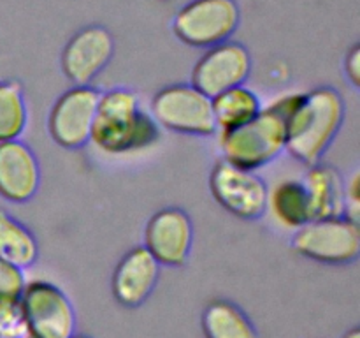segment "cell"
Wrapping results in <instances>:
<instances>
[{
	"mask_svg": "<svg viewBox=\"0 0 360 338\" xmlns=\"http://www.w3.org/2000/svg\"><path fill=\"white\" fill-rule=\"evenodd\" d=\"M269 106L287 125V154L306 168L322 162L347 118L343 95L329 84L285 94Z\"/></svg>",
	"mask_w": 360,
	"mask_h": 338,
	"instance_id": "cell-1",
	"label": "cell"
},
{
	"mask_svg": "<svg viewBox=\"0 0 360 338\" xmlns=\"http://www.w3.org/2000/svg\"><path fill=\"white\" fill-rule=\"evenodd\" d=\"M162 129L141 102L139 95L125 87L101 92L90 143L111 157L136 155L153 148Z\"/></svg>",
	"mask_w": 360,
	"mask_h": 338,
	"instance_id": "cell-2",
	"label": "cell"
},
{
	"mask_svg": "<svg viewBox=\"0 0 360 338\" xmlns=\"http://www.w3.org/2000/svg\"><path fill=\"white\" fill-rule=\"evenodd\" d=\"M217 136L221 158L253 171L266 168L287 151V125L271 106H264L245 125Z\"/></svg>",
	"mask_w": 360,
	"mask_h": 338,
	"instance_id": "cell-3",
	"label": "cell"
},
{
	"mask_svg": "<svg viewBox=\"0 0 360 338\" xmlns=\"http://www.w3.org/2000/svg\"><path fill=\"white\" fill-rule=\"evenodd\" d=\"M150 115L158 127L174 134L211 137L217 134L211 97L192 83H171L150 101Z\"/></svg>",
	"mask_w": 360,
	"mask_h": 338,
	"instance_id": "cell-4",
	"label": "cell"
},
{
	"mask_svg": "<svg viewBox=\"0 0 360 338\" xmlns=\"http://www.w3.org/2000/svg\"><path fill=\"white\" fill-rule=\"evenodd\" d=\"M290 245L301 257L326 266H348L359 259L360 227L347 215L311 218L295 229Z\"/></svg>",
	"mask_w": 360,
	"mask_h": 338,
	"instance_id": "cell-5",
	"label": "cell"
},
{
	"mask_svg": "<svg viewBox=\"0 0 360 338\" xmlns=\"http://www.w3.org/2000/svg\"><path fill=\"white\" fill-rule=\"evenodd\" d=\"M241 23L236 0H190L172 20V32L183 44L207 49L229 41Z\"/></svg>",
	"mask_w": 360,
	"mask_h": 338,
	"instance_id": "cell-6",
	"label": "cell"
},
{
	"mask_svg": "<svg viewBox=\"0 0 360 338\" xmlns=\"http://www.w3.org/2000/svg\"><path fill=\"white\" fill-rule=\"evenodd\" d=\"M210 192L225 211L241 220H259L267 211L269 185L264 176L225 158L211 168Z\"/></svg>",
	"mask_w": 360,
	"mask_h": 338,
	"instance_id": "cell-7",
	"label": "cell"
},
{
	"mask_svg": "<svg viewBox=\"0 0 360 338\" xmlns=\"http://www.w3.org/2000/svg\"><path fill=\"white\" fill-rule=\"evenodd\" d=\"M28 333L37 338H69L76 333V310L69 296L49 280H30L20 296Z\"/></svg>",
	"mask_w": 360,
	"mask_h": 338,
	"instance_id": "cell-8",
	"label": "cell"
},
{
	"mask_svg": "<svg viewBox=\"0 0 360 338\" xmlns=\"http://www.w3.org/2000/svg\"><path fill=\"white\" fill-rule=\"evenodd\" d=\"M101 90L94 84L70 87L58 95L48 113V134L58 146L79 150L90 143Z\"/></svg>",
	"mask_w": 360,
	"mask_h": 338,
	"instance_id": "cell-9",
	"label": "cell"
},
{
	"mask_svg": "<svg viewBox=\"0 0 360 338\" xmlns=\"http://www.w3.org/2000/svg\"><path fill=\"white\" fill-rule=\"evenodd\" d=\"M115 49V35L108 27L86 25L65 42L60 55V69L74 87H86L111 63Z\"/></svg>",
	"mask_w": 360,
	"mask_h": 338,
	"instance_id": "cell-10",
	"label": "cell"
},
{
	"mask_svg": "<svg viewBox=\"0 0 360 338\" xmlns=\"http://www.w3.org/2000/svg\"><path fill=\"white\" fill-rule=\"evenodd\" d=\"M252 67L253 62L248 48L229 39L204 49L193 65L190 83L207 97H214L229 88L245 84L252 74Z\"/></svg>",
	"mask_w": 360,
	"mask_h": 338,
	"instance_id": "cell-11",
	"label": "cell"
},
{
	"mask_svg": "<svg viewBox=\"0 0 360 338\" xmlns=\"http://www.w3.org/2000/svg\"><path fill=\"white\" fill-rule=\"evenodd\" d=\"M143 245L162 268H183L193 249V222L183 208L165 206L144 225Z\"/></svg>",
	"mask_w": 360,
	"mask_h": 338,
	"instance_id": "cell-12",
	"label": "cell"
},
{
	"mask_svg": "<svg viewBox=\"0 0 360 338\" xmlns=\"http://www.w3.org/2000/svg\"><path fill=\"white\" fill-rule=\"evenodd\" d=\"M160 271V263L151 256L146 246H132L123 254L112 271V298L125 308H137L153 294Z\"/></svg>",
	"mask_w": 360,
	"mask_h": 338,
	"instance_id": "cell-13",
	"label": "cell"
},
{
	"mask_svg": "<svg viewBox=\"0 0 360 338\" xmlns=\"http://www.w3.org/2000/svg\"><path fill=\"white\" fill-rule=\"evenodd\" d=\"M41 187V164L25 141L0 143V197L7 203L25 204Z\"/></svg>",
	"mask_w": 360,
	"mask_h": 338,
	"instance_id": "cell-14",
	"label": "cell"
},
{
	"mask_svg": "<svg viewBox=\"0 0 360 338\" xmlns=\"http://www.w3.org/2000/svg\"><path fill=\"white\" fill-rule=\"evenodd\" d=\"M302 185L308 194L311 218L345 215V176L340 169L326 162L308 165Z\"/></svg>",
	"mask_w": 360,
	"mask_h": 338,
	"instance_id": "cell-15",
	"label": "cell"
},
{
	"mask_svg": "<svg viewBox=\"0 0 360 338\" xmlns=\"http://www.w3.org/2000/svg\"><path fill=\"white\" fill-rule=\"evenodd\" d=\"M266 213H271L276 224L290 231H295L311 220L308 194L302 180L283 178L269 187Z\"/></svg>",
	"mask_w": 360,
	"mask_h": 338,
	"instance_id": "cell-16",
	"label": "cell"
},
{
	"mask_svg": "<svg viewBox=\"0 0 360 338\" xmlns=\"http://www.w3.org/2000/svg\"><path fill=\"white\" fill-rule=\"evenodd\" d=\"M200 326L206 338H260L248 313L231 299H213L202 310Z\"/></svg>",
	"mask_w": 360,
	"mask_h": 338,
	"instance_id": "cell-17",
	"label": "cell"
},
{
	"mask_svg": "<svg viewBox=\"0 0 360 338\" xmlns=\"http://www.w3.org/2000/svg\"><path fill=\"white\" fill-rule=\"evenodd\" d=\"M217 132L232 130L255 118L262 111V99L248 84H238L211 97Z\"/></svg>",
	"mask_w": 360,
	"mask_h": 338,
	"instance_id": "cell-18",
	"label": "cell"
},
{
	"mask_svg": "<svg viewBox=\"0 0 360 338\" xmlns=\"http://www.w3.org/2000/svg\"><path fill=\"white\" fill-rule=\"evenodd\" d=\"M0 259L23 270L39 259L37 236L6 210H0Z\"/></svg>",
	"mask_w": 360,
	"mask_h": 338,
	"instance_id": "cell-19",
	"label": "cell"
},
{
	"mask_svg": "<svg viewBox=\"0 0 360 338\" xmlns=\"http://www.w3.org/2000/svg\"><path fill=\"white\" fill-rule=\"evenodd\" d=\"M28 125V104L18 80H0V143L21 139Z\"/></svg>",
	"mask_w": 360,
	"mask_h": 338,
	"instance_id": "cell-20",
	"label": "cell"
},
{
	"mask_svg": "<svg viewBox=\"0 0 360 338\" xmlns=\"http://www.w3.org/2000/svg\"><path fill=\"white\" fill-rule=\"evenodd\" d=\"M27 333L20 298H0V337L21 338Z\"/></svg>",
	"mask_w": 360,
	"mask_h": 338,
	"instance_id": "cell-21",
	"label": "cell"
},
{
	"mask_svg": "<svg viewBox=\"0 0 360 338\" xmlns=\"http://www.w3.org/2000/svg\"><path fill=\"white\" fill-rule=\"evenodd\" d=\"M27 282L23 268L0 259V298H20Z\"/></svg>",
	"mask_w": 360,
	"mask_h": 338,
	"instance_id": "cell-22",
	"label": "cell"
},
{
	"mask_svg": "<svg viewBox=\"0 0 360 338\" xmlns=\"http://www.w3.org/2000/svg\"><path fill=\"white\" fill-rule=\"evenodd\" d=\"M360 175L355 169L350 176L345 178V215L352 220L359 222L360 215Z\"/></svg>",
	"mask_w": 360,
	"mask_h": 338,
	"instance_id": "cell-23",
	"label": "cell"
},
{
	"mask_svg": "<svg viewBox=\"0 0 360 338\" xmlns=\"http://www.w3.org/2000/svg\"><path fill=\"white\" fill-rule=\"evenodd\" d=\"M345 76L350 81V84L354 88L360 87V48L359 44L352 46L350 51L345 56Z\"/></svg>",
	"mask_w": 360,
	"mask_h": 338,
	"instance_id": "cell-24",
	"label": "cell"
},
{
	"mask_svg": "<svg viewBox=\"0 0 360 338\" xmlns=\"http://www.w3.org/2000/svg\"><path fill=\"white\" fill-rule=\"evenodd\" d=\"M343 338H360V330L359 327H352L343 334Z\"/></svg>",
	"mask_w": 360,
	"mask_h": 338,
	"instance_id": "cell-25",
	"label": "cell"
},
{
	"mask_svg": "<svg viewBox=\"0 0 360 338\" xmlns=\"http://www.w3.org/2000/svg\"><path fill=\"white\" fill-rule=\"evenodd\" d=\"M69 338H90L88 337V334H81V333H74L72 337H69Z\"/></svg>",
	"mask_w": 360,
	"mask_h": 338,
	"instance_id": "cell-26",
	"label": "cell"
},
{
	"mask_svg": "<svg viewBox=\"0 0 360 338\" xmlns=\"http://www.w3.org/2000/svg\"><path fill=\"white\" fill-rule=\"evenodd\" d=\"M21 338H37V337H35V334H32V333H28V331H27V333H25Z\"/></svg>",
	"mask_w": 360,
	"mask_h": 338,
	"instance_id": "cell-27",
	"label": "cell"
},
{
	"mask_svg": "<svg viewBox=\"0 0 360 338\" xmlns=\"http://www.w3.org/2000/svg\"><path fill=\"white\" fill-rule=\"evenodd\" d=\"M0 338H4V337H0Z\"/></svg>",
	"mask_w": 360,
	"mask_h": 338,
	"instance_id": "cell-28",
	"label": "cell"
}]
</instances>
